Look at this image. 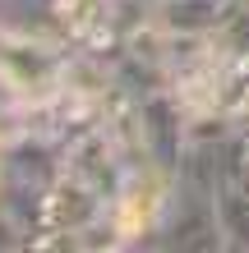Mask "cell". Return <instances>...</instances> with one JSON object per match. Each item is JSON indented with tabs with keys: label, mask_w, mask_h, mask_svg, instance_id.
Returning a JSON list of instances; mask_svg holds the SVG:
<instances>
[{
	"label": "cell",
	"mask_w": 249,
	"mask_h": 253,
	"mask_svg": "<svg viewBox=\"0 0 249 253\" xmlns=\"http://www.w3.org/2000/svg\"><path fill=\"white\" fill-rule=\"evenodd\" d=\"M171 203H175V175L157 161H143V166H129L125 184L106 203V216L115 221L129 249H152L166 226Z\"/></svg>",
	"instance_id": "6da1fadb"
},
{
	"label": "cell",
	"mask_w": 249,
	"mask_h": 253,
	"mask_svg": "<svg viewBox=\"0 0 249 253\" xmlns=\"http://www.w3.org/2000/svg\"><path fill=\"white\" fill-rule=\"evenodd\" d=\"M65 60H69L65 42H42V37H23V33L0 28V79L9 83V92L19 101L51 97L65 79Z\"/></svg>",
	"instance_id": "7a4b0ae2"
},
{
	"label": "cell",
	"mask_w": 249,
	"mask_h": 253,
	"mask_svg": "<svg viewBox=\"0 0 249 253\" xmlns=\"http://www.w3.org/2000/svg\"><path fill=\"white\" fill-rule=\"evenodd\" d=\"M162 253H226L222 244V226H217V207L208 193H189L175 184V203L166 212V226L157 235Z\"/></svg>",
	"instance_id": "3957f363"
},
{
	"label": "cell",
	"mask_w": 249,
	"mask_h": 253,
	"mask_svg": "<svg viewBox=\"0 0 249 253\" xmlns=\"http://www.w3.org/2000/svg\"><path fill=\"white\" fill-rule=\"evenodd\" d=\"M65 175H74L79 184H88L93 193H101V198H115V189L125 184V175H129V161L120 157V147L111 143V133L106 129H93V133H83V138H74L65 147Z\"/></svg>",
	"instance_id": "277c9868"
},
{
	"label": "cell",
	"mask_w": 249,
	"mask_h": 253,
	"mask_svg": "<svg viewBox=\"0 0 249 253\" xmlns=\"http://www.w3.org/2000/svg\"><path fill=\"white\" fill-rule=\"evenodd\" d=\"M139 115H143V147H148V157L175 175V166H180V157L189 147V133H185L189 115H185V106L175 101L171 87H162V92L139 97Z\"/></svg>",
	"instance_id": "5b68a950"
},
{
	"label": "cell",
	"mask_w": 249,
	"mask_h": 253,
	"mask_svg": "<svg viewBox=\"0 0 249 253\" xmlns=\"http://www.w3.org/2000/svg\"><path fill=\"white\" fill-rule=\"evenodd\" d=\"M0 170L9 184H33V189H51L65 175V147L47 138V133H23L14 147L0 152Z\"/></svg>",
	"instance_id": "8992f818"
},
{
	"label": "cell",
	"mask_w": 249,
	"mask_h": 253,
	"mask_svg": "<svg viewBox=\"0 0 249 253\" xmlns=\"http://www.w3.org/2000/svg\"><path fill=\"white\" fill-rule=\"evenodd\" d=\"M97 216H106V198L93 193L88 184H79L74 175H60L47 189V212H42V230H69L79 235L83 226H93ZM37 230V235H42Z\"/></svg>",
	"instance_id": "52a82bcc"
},
{
	"label": "cell",
	"mask_w": 249,
	"mask_h": 253,
	"mask_svg": "<svg viewBox=\"0 0 249 253\" xmlns=\"http://www.w3.org/2000/svg\"><path fill=\"white\" fill-rule=\"evenodd\" d=\"M236 0H162L157 5V23L166 33H217L222 19L231 14Z\"/></svg>",
	"instance_id": "ba28073f"
},
{
	"label": "cell",
	"mask_w": 249,
	"mask_h": 253,
	"mask_svg": "<svg viewBox=\"0 0 249 253\" xmlns=\"http://www.w3.org/2000/svg\"><path fill=\"white\" fill-rule=\"evenodd\" d=\"M212 207H217V226H222L226 253H249V189L240 180H226L212 193Z\"/></svg>",
	"instance_id": "9c48e42d"
},
{
	"label": "cell",
	"mask_w": 249,
	"mask_h": 253,
	"mask_svg": "<svg viewBox=\"0 0 249 253\" xmlns=\"http://www.w3.org/2000/svg\"><path fill=\"white\" fill-rule=\"evenodd\" d=\"M212 42H217L226 55L249 60V0H236V5H231V14L222 19V28L212 33Z\"/></svg>",
	"instance_id": "30bf717a"
},
{
	"label": "cell",
	"mask_w": 249,
	"mask_h": 253,
	"mask_svg": "<svg viewBox=\"0 0 249 253\" xmlns=\"http://www.w3.org/2000/svg\"><path fill=\"white\" fill-rule=\"evenodd\" d=\"M74 249H79V253H125L129 244H125V235L115 230L111 216H97L93 226H83V230L74 235Z\"/></svg>",
	"instance_id": "8fae6325"
},
{
	"label": "cell",
	"mask_w": 249,
	"mask_h": 253,
	"mask_svg": "<svg viewBox=\"0 0 249 253\" xmlns=\"http://www.w3.org/2000/svg\"><path fill=\"white\" fill-rule=\"evenodd\" d=\"M28 133V120H23V101L14 97V101H5V106H0V152H5V147H14Z\"/></svg>",
	"instance_id": "7c38bea8"
},
{
	"label": "cell",
	"mask_w": 249,
	"mask_h": 253,
	"mask_svg": "<svg viewBox=\"0 0 249 253\" xmlns=\"http://www.w3.org/2000/svg\"><path fill=\"white\" fill-rule=\"evenodd\" d=\"M19 249H28V235H23L19 221L0 207V253H19Z\"/></svg>",
	"instance_id": "4fadbf2b"
},
{
	"label": "cell",
	"mask_w": 249,
	"mask_h": 253,
	"mask_svg": "<svg viewBox=\"0 0 249 253\" xmlns=\"http://www.w3.org/2000/svg\"><path fill=\"white\" fill-rule=\"evenodd\" d=\"M236 120H240V129H249V92H245V101H240V111H236Z\"/></svg>",
	"instance_id": "5bb4252c"
},
{
	"label": "cell",
	"mask_w": 249,
	"mask_h": 253,
	"mask_svg": "<svg viewBox=\"0 0 249 253\" xmlns=\"http://www.w3.org/2000/svg\"><path fill=\"white\" fill-rule=\"evenodd\" d=\"M0 189H5V170H0Z\"/></svg>",
	"instance_id": "9a60e30c"
},
{
	"label": "cell",
	"mask_w": 249,
	"mask_h": 253,
	"mask_svg": "<svg viewBox=\"0 0 249 253\" xmlns=\"http://www.w3.org/2000/svg\"><path fill=\"white\" fill-rule=\"evenodd\" d=\"M157 5H162V0H157Z\"/></svg>",
	"instance_id": "2e32d148"
}]
</instances>
